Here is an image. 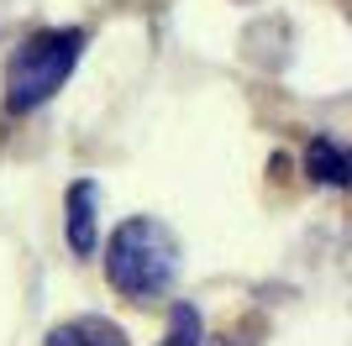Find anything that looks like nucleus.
Listing matches in <instances>:
<instances>
[{"mask_svg": "<svg viewBox=\"0 0 352 346\" xmlns=\"http://www.w3.org/2000/svg\"><path fill=\"white\" fill-rule=\"evenodd\" d=\"M105 273L121 294H132V299H153L163 288L174 284L179 273V242L168 236V226L158 220H126V226L111 236L105 246Z\"/></svg>", "mask_w": 352, "mask_h": 346, "instance_id": "1", "label": "nucleus"}, {"mask_svg": "<svg viewBox=\"0 0 352 346\" xmlns=\"http://www.w3.org/2000/svg\"><path fill=\"white\" fill-rule=\"evenodd\" d=\"M79 47H85V37H79V32H43V37H32V43L11 58V73H6V100H11L16 111L43 105L47 95L69 79V69L79 63Z\"/></svg>", "mask_w": 352, "mask_h": 346, "instance_id": "2", "label": "nucleus"}, {"mask_svg": "<svg viewBox=\"0 0 352 346\" xmlns=\"http://www.w3.org/2000/svg\"><path fill=\"white\" fill-rule=\"evenodd\" d=\"M47 346H126V336L100 315H85V320H69L47 336Z\"/></svg>", "mask_w": 352, "mask_h": 346, "instance_id": "3", "label": "nucleus"}, {"mask_svg": "<svg viewBox=\"0 0 352 346\" xmlns=\"http://www.w3.org/2000/svg\"><path fill=\"white\" fill-rule=\"evenodd\" d=\"M89 205H95V184H74L69 189V242H74V252H89V246H95Z\"/></svg>", "mask_w": 352, "mask_h": 346, "instance_id": "4", "label": "nucleus"}, {"mask_svg": "<svg viewBox=\"0 0 352 346\" xmlns=\"http://www.w3.org/2000/svg\"><path fill=\"white\" fill-rule=\"evenodd\" d=\"M305 168L316 173L321 184H331V189H337V184H347V158H342V147H337V142H326V137H321V142H310Z\"/></svg>", "mask_w": 352, "mask_h": 346, "instance_id": "5", "label": "nucleus"}, {"mask_svg": "<svg viewBox=\"0 0 352 346\" xmlns=\"http://www.w3.org/2000/svg\"><path fill=\"white\" fill-rule=\"evenodd\" d=\"M195 341H200V315L195 310H174V325H168L163 346H195Z\"/></svg>", "mask_w": 352, "mask_h": 346, "instance_id": "6", "label": "nucleus"}, {"mask_svg": "<svg viewBox=\"0 0 352 346\" xmlns=\"http://www.w3.org/2000/svg\"><path fill=\"white\" fill-rule=\"evenodd\" d=\"M195 346H200V341H195ZM206 346H226V341H206Z\"/></svg>", "mask_w": 352, "mask_h": 346, "instance_id": "7", "label": "nucleus"}]
</instances>
